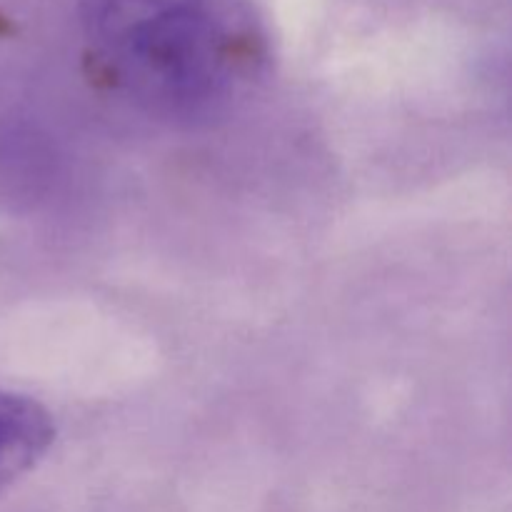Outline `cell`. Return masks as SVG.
I'll use <instances>...</instances> for the list:
<instances>
[{
	"instance_id": "1",
	"label": "cell",
	"mask_w": 512,
	"mask_h": 512,
	"mask_svg": "<svg viewBox=\"0 0 512 512\" xmlns=\"http://www.w3.org/2000/svg\"><path fill=\"white\" fill-rule=\"evenodd\" d=\"M95 73L160 123L203 128L243 108L273 65L255 0H80Z\"/></svg>"
},
{
	"instance_id": "2",
	"label": "cell",
	"mask_w": 512,
	"mask_h": 512,
	"mask_svg": "<svg viewBox=\"0 0 512 512\" xmlns=\"http://www.w3.org/2000/svg\"><path fill=\"white\" fill-rule=\"evenodd\" d=\"M55 443L48 408L30 395L0 388V493L35 470Z\"/></svg>"
}]
</instances>
